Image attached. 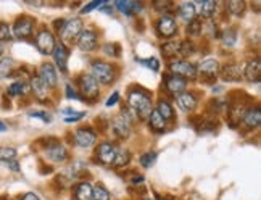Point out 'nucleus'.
Masks as SVG:
<instances>
[{
    "mask_svg": "<svg viewBox=\"0 0 261 200\" xmlns=\"http://www.w3.org/2000/svg\"><path fill=\"white\" fill-rule=\"evenodd\" d=\"M156 112L160 113V117L165 120V121H171L174 120V110H173V107L171 104H169L168 100H160L158 102V105H156Z\"/></svg>",
    "mask_w": 261,
    "mask_h": 200,
    "instance_id": "obj_29",
    "label": "nucleus"
},
{
    "mask_svg": "<svg viewBox=\"0 0 261 200\" xmlns=\"http://www.w3.org/2000/svg\"><path fill=\"white\" fill-rule=\"evenodd\" d=\"M65 92H66V97H68L70 100H71V99H73V100H82L81 94L77 92V89H76V87H73L71 84H68V86H66Z\"/></svg>",
    "mask_w": 261,
    "mask_h": 200,
    "instance_id": "obj_44",
    "label": "nucleus"
},
{
    "mask_svg": "<svg viewBox=\"0 0 261 200\" xmlns=\"http://www.w3.org/2000/svg\"><path fill=\"white\" fill-rule=\"evenodd\" d=\"M103 52L110 57H119V45L118 44H105L103 45Z\"/></svg>",
    "mask_w": 261,
    "mask_h": 200,
    "instance_id": "obj_43",
    "label": "nucleus"
},
{
    "mask_svg": "<svg viewBox=\"0 0 261 200\" xmlns=\"http://www.w3.org/2000/svg\"><path fill=\"white\" fill-rule=\"evenodd\" d=\"M95 141H97V134H95V131L90 128H79L75 132V142L76 145H79L82 149L92 147Z\"/></svg>",
    "mask_w": 261,
    "mask_h": 200,
    "instance_id": "obj_12",
    "label": "nucleus"
},
{
    "mask_svg": "<svg viewBox=\"0 0 261 200\" xmlns=\"http://www.w3.org/2000/svg\"><path fill=\"white\" fill-rule=\"evenodd\" d=\"M223 45L224 47H234V44L237 42V31L232 28H229L227 31H224L223 34Z\"/></svg>",
    "mask_w": 261,
    "mask_h": 200,
    "instance_id": "obj_35",
    "label": "nucleus"
},
{
    "mask_svg": "<svg viewBox=\"0 0 261 200\" xmlns=\"http://www.w3.org/2000/svg\"><path fill=\"white\" fill-rule=\"evenodd\" d=\"M160 52H161V55L168 58V60H171L174 58L176 55L179 53V42L178 40H169V42H165L161 47H160Z\"/></svg>",
    "mask_w": 261,
    "mask_h": 200,
    "instance_id": "obj_28",
    "label": "nucleus"
},
{
    "mask_svg": "<svg viewBox=\"0 0 261 200\" xmlns=\"http://www.w3.org/2000/svg\"><path fill=\"white\" fill-rule=\"evenodd\" d=\"M114 7L118 8L123 15H132V13H139V10L142 8L141 2H116Z\"/></svg>",
    "mask_w": 261,
    "mask_h": 200,
    "instance_id": "obj_26",
    "label": "nucleus"
},
{
    "mask_svg": "<svg viewBox=\"0 0 261 200\" xmlns=\"http://www.w3.org/2000/svg\"><path fill=\"white\" fill-rule=\"evenodd\" d=\"M52 55H53V60H55V63H57V66L60 68V71H62V73L68 71V68H66V63H68V58H70L68 47L63 45L62 42H60V44H57L55 48H53Z\"/></svg>",
    "mask_w": 261,
    "mask_h": 200,
    "instance_id": "obj_16",
    "label": "nucleus"
},
{
    "mask_svg": "<svg viewBox=\"0 0 261 200\" xmlns=\"http://www.w3.org/2000/svg\"><path fill=\"white\" fill-rule=\"evenodd\" d=\"M65 23H66V20H63V18H60V20H55V21H53V28H55V31H57V33H62V31H63Z\"/></svg>",
    "mask_w": 261,
    "mask_h": 200,
    "instance_id": "obj_49",
    "label": "nucleus"
},
{
    "mask_svg": "<svg viewBox=\"0 0 261 200\" xmlns=\"http://www.w3.org/2000/svg\"><path fill=\"white\" fill-rule=\"evenodd\" d=\"M221 73V80L226 82H239L242 80V68L237 63H227L223 70H220Z\"/></svg>",
    "mask_w": 261,
    "mask_h": 200,
    "instance_id": "obj_17",
    "label": "nucleus"
},
{
    "mask_svg": "<svg viewBox=\"0 0 261 200\" xmlns=\"http://www.w3.org/2000/svg\"><path fill=\"white\" fill-rule=\"evenodd\" d=\"M178 13H179V18L181 20H184V21H192L193 18H197V8H195V3L193 2H184V3H181L179 5V10H178Z\"/></svg>",
    "mask_w": 261,
    "mask_h": 200,
    "instance_id": "obj_24",
    "label": "nucleus"
},
{
    "mask_svg": "<svg viewBox=\"0 0 261 200\" xmlns=\"http://www.w3.org/2000/svg\"><path fill=\"white\" fill-rule=\"evenodd\" d=\"M5 165H7V166L11 169V171H16V173H18V171H20V169H21V168H20V163H18L16 160H13V161H8V163H5Z\"/></svg>",
    "mask_w": 261,
    "mask_h": 200,
    "instance_id": "obj_50",
    "label": "nucleus"
},
{
    "mask_svg": "<svg viewBox=\"0 0 261 200\" xmlns=\"http://www.w3.org/2000/svg\"><path fill=\"white\" fill-rule=\"evenodd\" d=\"M11 40V29L7 23L0 21V44Z\"/></svg>",
    "mask_w": 261,
    "mask_h": 200,
    "instance_id": "obj_40",
    "label": "nucleus"
},
{
    "mask_svg": "<svg viewBox=\"0 0 261 200\" xmlns=\"http://www.w3.org/2000/svg\"><path fill=\"white\" fill-rule=\"evenodd\" d=\"M77 92L81 94L82 99L94 102L100 95L99 82L94 80L92 75H81L77 78Z\"/></svg>",
    "mask_w": 261,
    "mask_h": 200,
    "instance_id": "obj_2",
    "label": "nucleus"
},
{
    "mask_svg": "<svg viewBox=\"0 0 261 200\" xmlns=\"http://www.w3.org/2000/svg\"><path fill=\"white\" fill-rule=\"evenodd\" d=\"M220 70H221L220 62L215 58H208V60H203V62L198 65L197 76L203 78L206 82H210V81L216 80V75L220 73Z\"/></svg>",
    "mask_w": 261,
    "mask_h": 200,
    "instance_id": "obj_7",
    "label": "nucleus"
},
{
    "mask_svg": "<svg viewBox=\"0 0 261 200\" xmlns=\"http://www.w3.org/2000/svg\"><path fill=\"white\" fill-rule=\"evenodd\" d=\"M82 33V20L81 18H73V20L65 23V28L62 31V44H76L77 38Z\"/></svg>",
    "mask_w": 261,
    "mask_h": 200,
    "instance_id": "obj_5",
    "label": "nucleus"
},
{
    "mask_svg": "<svg viewBox=\"0 0 261 200\" xmlns=\"http://www.w3.org/2000/svg\"><path fill=\"white\" fill-rule=\"evenodd\" d=\"M244 124L247 126V128L250 129H255L258 128V126L261 124V110L260 107H255V108H250V110H247V113L244 115Z\"/></svg>",
    "mask_w": 261,
    "mask_h": 200,
    "instance_id": "obj_22",
    "label": "nucleus"
},
{
    "mask_svg": "<svg viewBox=\"0 0 261 200\" xmlns=\"http://www.w3.org/2000/svg\"><path fill=\"white\" fill-rule=\"evenodd\" d=\"M176 102H178V107L181 108V110L186 112V113H192L193 110H195L197 104H198L197 97L193 95L192 92H182V94H179L178 97H176Z\"/></svg>",
    "mask_w": 261,
    "mask_h": 200,
    "instance_id": "obj_18",
    "label": "nucleus"
},
{
    "mask_svg": "<svg viewBox=\"0 0 261 200\" xmlns=\"http://www.w3.org/2000/svg\"><path fill=\"white\" fill-rule=\"evenodd\" d=\"M156 33L161 39H169L178 33V24L173 16L165 15L161 16L158 21H156Z\"/></svg>",
    "mask_w": 261,
    "mask_h": 200,
    "instance_id": "obj_10",
    "label": "nucleus"
},
{
    "mask_svg": "<svg viewBox=\"0 0 261 200\" xmlns=\"http://www.w3.org/2000/svg\"><path fill=\"white\" fill-rule=\"evenodd\" d=\"M127 102H129V108L136 113L137 118H149V115L151 113V99L149 92H145L141 87L132 89L129 97H127Z\"/></svg>",
    "mask_w": 261,
    "mask_h": 200,
    "instance_id": "obj_1",
    "label": "nucleus"
},
{
    "mask_svg": "<svg viewBox=\"0 0 261 200\" xmlns=\"http://www.w3.org/2000/svg\"><path fill=\"white\" fill-rule=\"evenodd\" d=\"M147 120H149V126H150L151 131L163 132V131L166 129V121L160 117V113L156 112V110H151V113L149 115Z\"/></svg>",
    "mask_w": 261,
    "mask_h": 200,
    "instance_id": "obj_25",
    "label": "nucleus"
},
{
    "mask_svg": "<svg viewBox=\"0 0 261 200\" xmlns=\"http://www.w3.org/2000/svg\"><path fill=\"white\" fill-rule=\"evenodd\" d=\"M229 10L232 11V15L235 16H240L244 15V10H245V3L244 2H229Z\"/></svg>",
    "mask_w": 261,
    "mask_h": 200,
    "instance_id": "obj_42",
    "label": "nucleus"
},
{
    "mask_svg": "<svg viewBox=\"0 0 261 200\" xmlns=\"http://www.w3.org/2000/svg\"><path fill=\"white\" fill-rule=\"evenodd\" d=\"M92 76L97 82L100 84H112L116 78V71L114 68L107 62H102V60H95L92 63Z\"/></svg>",
    "mask_w": 261,
    "mask_h": 200,
    "instance_id": "obj_3",
    "label": "nucleus"
},
{
    "mask_svg": "<svg viewBox=\"0 0 261 200\" xmlns=\"http://www.w3.org/2000/svg\"><path fill=\"white\" fill-rule=\"evenodd\" d=\"M200 8H202V16L206 18V20H210V18H213L215 11H216V2H211V0H206V2H200Z\"/></svg>",
    "mask_w": 261,
    "mask_h": 200,
    "instance_id": "obj_32",
    "label": "nucleus"
},
{
    "mask_svg": "<svg viewBox=\"0 0 261 200\" xmlns=\"http://www.w3.org/2000/svg\"><path fill=\"white\" fill-rule=\"evenodd\" d=\"M20 200H40L37 196H36L34 192H26L24 196H21V199Z\"/></svg>",
    "mask_w": 261,
    "mask_h": 200,
    "instance_id": "obj_51",
    "label": "nucleus"
},
{
    "mask_svg": "<svg viewBox=\"0 0 261 200\" xmlns=\"http://www.w3.org/2000/svg\"><path fill=\"white\" fill-rule=\"evenodd\" d=\"M92 200H110V192L102 184H97L92 187Z\"/></svg>",
    "mask_w": 261,
    "mask_h": 200,
    "instance_id": "obj_37",
    "label": "nucleus"
},
{
    "mask_svg": "<svg viewBox=\"0 0 261 200\" xmlns=\"http://www.w3.org/2000/svg\"><path fill=\"white\" fill-rule=\"evenodd\" d=\"M63 113H65L66 123H76V121H79L86 117V112H76V110H71V108H65Z\"/></svg>",
    "mask_w": 261,
    "mask_h": 200,
    "instance_id": "obj_36",
    "label": "nucleus"
},
{
    "mask_svg": "<svg viewBox=\"0 0 261 200\" xmlns=\"http://www.w3.org/2000/svg\"><path fill=\"white\" fill-rule=\"evenodd\" d=\"M118 100H119V92H116V90H114V92L107 99L105 105H107V107H113V105L118 104Z\"/></svg>",
    "mask_w": 261,
    "mask_h": 200,
    "instance_id": "obj_47",
    "label": "nucleus"
},
{
    "mask_svg": "<svg viewBox=\"0 0 261 200\" xmlns=\"http://www.w3.org/2000/svg\"><path fill=\"white\" fill-rule=\"evenodd\" d=\"M39 78L42 81H44L48 87H55L57 82H58V75L55 68H53L52 63H42L40 68H39Z\"/></svg>",
    "mask_w": 261,
    "mask_h": 200,
    "instance_id": "obj_15",
    "label": "nucleus"
},
{
    "mask_svg": "<svg viewBox=\"0 0 261 200\" xmlns=\"http://www.w3.org/2000/svg\"><path fill=\"white\" fill-rule=\"evenodd\" d=\"M29 117L42 120L44 123H50V120H52L50 117H48V113H45V112H31V113H29Z\"/></svg>",
    "mask_w": 261,
    "mask_h": 200,
    "instance_id": "obj_46",
    "label": "nucleus"
},
{
    "mask_svg": "<svg viewBox=\"0 0 261 200\" xmlns=\"http://www.w3.org/2000/svg\"><path fill=\"white\" fill-rule=\"evenodd\" d=\"M155 161H156V154H155V152H145V154H142V157H141V165H142L144 168L153 166Z\"/></svg>",
    "mask_w": 261,
    "mask_h": 200,
    "instance_id": "obj_39",
    "label": "nucleus"
},
{
    "mask_svg": "<svg viewBox=\"0 0 261 200\" xmlns=\"http://www.w3.org/2000/svg\"><path fill=\"white\" fill-rule=\"evenodd\" d=\"M142 200H150V199H142Z\"/></svg>",
    "mask_w": 261,
    "mask_h": 200,
    "instance_id": "obj_56",
    "label": "nucleus"
},
{
    "mask_svg": "<svg viewBox=\"0 0 261 200\" xmlns=\"http://www.w3.org/2000/svg\"><path fill=\"white\" fill-rule=\"evenodd\" d=\"M202 29H203L202 18H193V20L189 21V24H187L186 31H187V34L190 36V38H198V36L202 34Z\"/></svg>",
    "mask_w": 261,
    "mask_h": 200,
    "instance_id": "obj_31",
    "label": "nucleus"
},
{
    "mask_svg": "<svg viewBox=\"0 0 261 200\" xmlns=\"http://www.w3.org/2000/svg\"><path fill=\"white\" fill-rule=\"evenodd\" d=\"M76 44H77V47H79V50H82V52L95 50V47H97V33L92 31V29H86V31H82L79 34Z\"/></svg>",
    "mask_w": 261,
    "mask_h": 200,
    "instance_id": "obj_14",
    "label": "nucleus"
},
{
    "mask_svg": "<svg viewBox=\"0 0 261 200\" xmlns=\"http://www.w3.org/2000/svg\"><path fill=\"white\" fill-rule=\"evenodd\" d=\"M2 53H3V44H0V57H2Z\"/></svg>",
    "mask_w": 261,
    "mask_h": 200,
    "instance_id": "obj_54",
    "label": "nucleus"
},
{
    "mask_svg": "<svg viewBox=\"0 0 261 200\" xmlns=\"http://www.w3.org/2000/svg\"><path fill=\"white\" fill-rule=\"evenodd\" d=\"M129 161H131V154L127 150H119V152H116V159H114L113 165L116 168H124L129 165Z\"/></svg>",
    "mask_w": 261,
    "mask_h": 200,
    "instance_id": "obj_33",
    "label": "nucleus"
},
{
    "mask_svg": "<svg viewBox=\"0 0 261 200\" xmlns=\"http://www.w3.org/2000/svg\"><path fill=\"white\" fill-rule=\"evenodd\" d=\"M242 75L250 82H255V81H260V76H261V63L258 58L255 60H250V62L247 63L245 70L242 71Z\"/></svg>",
    "mask_w": 261,
    "mask_h": 200,
    "instance_id": "obj_20",
    "label": "nucleus"
},
{
    "mask_svg": "<svg viewBox=\"0 0 261 200\" xmlns=\"http://www.w3.org/2000/svg\"><path fill=\"white\" fill-rule=\"evenodd\" d=\"M15 70V60L5 57L0 60V78H10Z\"/></svg>",
    "mask_w": 261,
    "mask_h": 200,
    "instance_id": "obj_30",
    "label": "nucleus"
},
{
    "mask_svg": "<svg viewBox=\"0 0 261 200\" xmlns=\"http://www.w3.org/2000/svg\"><path fill=\"white\" fill-rule=\"evenodd\" d=\"M116 152L118 150L112 142H102L95 149V159L102 165H113L114 159H116Z\"/></svg>",
    "mask_w": 261,
    "mask_h": 200,
    "instance_id": "obj_8",
    "label": "nucleus"
},
{
    "mask_svg": "<svg viewBox=\"0 0 261 200\" xmlns=\"http://www.w3.org/2000/svg\"><path fill=\"white\" fill-rule=\"evenodd\" d=\"M137 62H141L144 66H147L151 71H158L160 70V62L156 58H137Z\"/></svg>",
    "mask_w": 261,
    "mask_h": 200,
    "instance_id": "obj_41",
    "label": "nucleus"
},
{
    "mask_svg": "<svg viewBox=\"0 0 261 200\" xmlns=\"http://www.w3.org/2000/svg\"><path fill=\"white\" fill-rule=\"evenodd\" d=\"M29 86H31V90L34 92L36 99H39V100H42V102H44V100L47 99L48 90H50V87H48L47 84H45L44 81H42L39 76H34Z\"/></svg>",
    "mask_w": 261,
    "mask_h": 200,
    "instance_id": "obj_21",
    "label": "nucleus"
},
{
    "mask_svg": "<svg viewBox=\"0 0 261 200\" xmlns=\"http://www.w3.org/2000/svg\"><path fill=\"white\" fill-rule=\"evenodd\" d=\"M169 71L174 76H179L182 80H197V66L186 60H173L169 63Z\"/></svg>",
    "mask_w": 261,
    "mask_h": 200,
    "instance_id": "obj_4",
    "label": "nucleus"
},
{
    "mask_svg": "<svg viewBox=\"0 0 261 200\" xmlns=\"http://www.w3.org/2000/svg\"><path fill=\"white\" fill-rule=\"evenodd\" d=\"M193 52H195V45H193V42H190V40L179 42V53L182 57H190Z\"/></svg>",
    "mask_w": 261,
    "mask_h": 200,
    "instance_id": "obj_38",
    "label": "nucleus"
},
{
    "mask_svg": "<svg viewBox=\"0 0 261 200\" xmlns=\"http://www.w3.org/2000/svg\"><path fill=\"white\" fill-rule=\"evenodd\" d=\"M112 131L113 134L116 136L118 139H127L131 134V123L123 117L114 118L113 124H112Z\"/></svg>",
    "mask_w": 261,
    "mask_h": 200,
    "instance_id": "obj_19",
    "label": "nucleus"
},
{
    "mask_svg": "<svg viewBox=\"0 0 261 200\" xmlns=\"http://www.w3.org/2000/svg\"><path fill=\"white\" fill-rule=\"evenodd\" d=\"M142 183H144V176H141V174L134 176V179H132V184H142Z\"/></svg>",
    "mask_w": 261,
    "mask_h": 200,
    "instance_id": "obj_52",
    "label": "nucleus"
},
{
    "mask_svg": "<svg viewBox=\"0 0 261 200\" xmlns=\"http://www.w3.org/2000/svg\"><path fill=\"white\" fill-rule=\"evenodd\" d=\"M36 20L31 16H20L13 24V34L18 39H26L33 34Z\"/></svg>",
    "mask_w": 261,
    "mask_h": 200,
    "instance_id": "obj_9",
    "label": "nucleus"
},
{
    "mask_svg": "<svg viewBox=\"0 0 261 200\" xmlns=\"http://www.w3.org/2000/svg\"><path fill=\"white\" fill-rule=\"evenodd\" d=\"M16 149L13 147H0V161L2 163H8V161H13L16 160Z\"/></svg>",
    "mask_w": 261,
    "mask_h": 200,
    "instance_id": "obj_34",
    "label": "nucleus"
},
{
    "mask_svg": "<svg viewBox=\"0 0 261 200\" xmlns=\"http://www.w3.org/2000/svg\"><path fill=\"white\" fill-rule=\"evenodd\" d=\"M45 157L55 163H63L68 159V150H66L57 139H52L45 147Z\"/></svg>",
    "mask_w": 261,
    "mask_h": 200,
    "instance_id": "obj_11",
    "label": "nucleus"
},
{
    "mask_svg": "<svg viewBox=\"0 0 261 200\" xmlns=\"http://www.w3.org/2000/svg\"><path fill=\"white\" fill-rule=\"evenodd\" d=\"M163 81H165V87H166V90H168L169 94L179 95V94H182V92H186L187 81L182 80V78L174 76V75H165Z\"/></svg>",
    "mask_w": 261,
    "mask_h": 200,
    "instance_id": "obj_13",
    "label": "nucleus"
},
{
    "mask_svg": "<svg viewBox=\"0 0 261 200\" xmlns=\"http://www.w3.org/2000/svg\"><path fill=\"white\" fill-rule=\"evenodd\" d=\"M29 90H31V86H29L28 82H24V81H16V82L11 84V86H8L7 94L11 95V97H18V95H26Z\"/></svg>",
    "mask_w": 261,
    "mask_h": 200,
    "instance_id": "obj_27",
    "label": "nucleus"
},
{
    "mask_svg": "<svg viewBox=\"0 0 261 200\" xmlns=\"http://www.w3.org/2000/svg\"><path fill=\"white\" fill-rule=\"evenodd\" d=\"M73 199L75 200H92V186L89 183H79L73 189Z\"/></svg>",
    "mask_w": 261,
    "mask_h": 200,
    "instance_id": "obj_23",
    "label": "nucleus"
},
{
    "mask_svg": "<svg viewBox=\"0 0 261 200\" xmlns=\"http://www.w3.org/2000/svg\"><path fill=\"white\" fill-rule=\"evenodd\" d=\"M57 42H55V36L47 29H42V31L36 36V47L42 55H52L53 48H55Z\"/></svg>",
    "mask_w": 261,
    "mask_h": 200,
    "instance_id": "obj_6",
    "label": "nucleus"
},
{
    "mask_svg": "<svg viewBox=\"0 0 261 200\" xmlns=\"http://www.w3.org/2000/svg\"><path fill=\"white\" fill-rule=\"evenodd\" d=\"M5 131H7V124L0 121V132H5Z\"/></svg>",
    "mask_w": 261,
    "mask_h": 200,
    "instance_id": "obj_53",
    "label": "nucleus"
},
{
    "mask_svg": "<svg viewBox=\"0 0 261 200\" xmlns=\"http://www.w3.org/2000/svg\"><path fill=\"white\" fill-rule=\"evenodd\" d=\"M171 5H173L171 2H153V7L156 11H166Z\"/></svg>",
    "mask_w": 261,
    "mask_h": 200,
    "instance_id": "obj_48",
    "label": "nucleus"
},
{
    "mask_svg": "<svg viewBox=\"0 0 261 200\" xmlns=\"http://www.w3.org/2000/svg\"><path fill=\"white\" fill-rule=\"evenodd\" d=\"M107 2H90V3H87V5H84L82 7V10H81V13L82 15H86V13H90V11H94V10H97V8H100V7H103Z\"/></svg>",
    "mask_w": 261,
    "mask_h": 200,
    "instance_id": "obj_45",
    "label": "nucleus"
},
{
    "mask_svg": "<svg viewBox=\"0 0 261 200\" xmlns=\"http://www.w3.org/2000/svg\"><path fill=\"white\" fill-rule=\"evenodd\" d=\"M160 200H174L173 197H161Z\"/></svg>",
    "mask_w": 261,
    "mask_h": 200,
    "instance_id": "obj_55",
    "label": "nucleus"
}]
</instances>
